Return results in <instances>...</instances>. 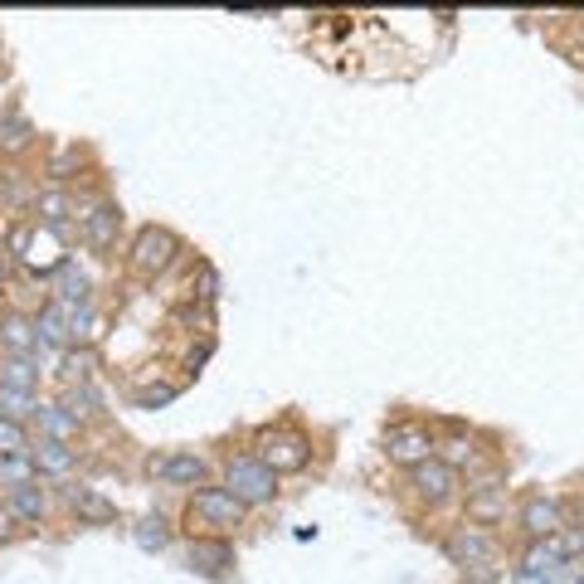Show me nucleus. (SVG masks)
Returning a JSON list of instances; mask_svg holds the SVG:
<instances>
[{"label": "nucleus", "mask_w": 584, "mask_h": 584, "mask_svg": "<svg viewBox=\"0 0 584 584\" xmlns=\"http://www.w3.org/2000/svg\"><path fill=\"white\" fill-rule=\"evenodd\" d=\"M438 448H443V458H438V463H448L453 473H463V468L473 473L477 468V443L468 434H453L448 443H438Z\"/></svg>", "instance_id": "nucleus-26"}, {"label": "nucleus", "mask_w": 584, "mask_h": 584, "mask_svg": "<svg viewBox=\"0 0 584 584\" xmlns=\"http://www.w3.org/2000/svg\"><path fill=\"white\" fill-rule=\"evenodd\" d=\"M521 531L531 536V541H550L560 526H565V507H560V497H546V492H536V497H526L521 502Z\"/></svg>", "instance_id": "nucleus-8"}, {"label": "nucleus", "mask_w": 584, "mask_h": 584, "mask_svg": "<svg viewBox=\"0 0 584 584\" xmlns=\"http://www.w3.org/2000/svg\"><path fill=\"white\" fill-rule=\"evenodd\" d=\"M98 351H93V346H69V351H64V365H59V370H64V385H93V375H98Z\"/></svg>", "instance_id": "nucleus-22"}, {"label": "nucleus", "mask_w": 584, "mask_h": 584, "mask_svg": "<svg viewBox=\"0 0 584 584\" xmlns=\"http://www.w3.org/2000/svg\"><path fill=\"white\" fill-rule=\"evenodd\" d=\"M176 258H181V239H176L166 224H146V229H137V239H132L127 263H132L142 278H156V273H166Z\"/></svg>", "instance_id": "nucleus-3"}, {"label": "nucleus", "mask_w": 584, "mask_h": 584, "mask_svg": "<svg viewBox=\"0 0 584 584\" xmlns=\"http://www.w3.org/2000/svg\"><path fill=\"white\" fill-rule=\"evenodd\" d=\"M565 555L555 550V541H531L526 546V555H521V565L516 570H531V575H541V580H550V584H560V575H565Z\"/></svg>", "instance_id": "nucleus-14"}, {"label": "nucleus", "mask_w": 584, "mask_h": 584, "mask_svg": "<svg viewBox=\"0 0 584 584\" xmlns=\"http://www.w3.org/2000/svg\"><path fill=\"white\" fill-rule=\"evenodd\" d=\"M443 550H448V560H453V565H482V560H497V541H492L482 526H468V521L448 531Z\"/></svg>", "instance_id": "nucleus-9"}, {"label": "nucleus", "mask_w": 584, "mask_h": 584, "mask_svg": "<svg viewBox=\"0 0 584 584\" xmlns=\"http://www.w3.org/2000/svg\"><path fill=\"white\" fill-rule=\"evenodd\" d=\"M35 424H39V438H59V443H73V434L83 429L78 419H69V414L59 409V400H54V404H49V400H39Z\"/></svg>", "instance_id": "nucleus-20"}, {"label": "nucleus", "mask_w": 584, "mask_h": 584, "mask_svg": "<svg viewBox=\"0 0 584 584\" xmlns=\"http://www.w3.org/2000/svg\"><path fill=\"white\" fill-rule=\"evenodd\" d=\"M0 385H5V390H25V395H35L39 365L30 361V356H5V361H0Z\"/></svg>", "instance_id": "nucleus-24"}, {"label": "nucleus", "mask_w": 584, "mask_h": 584, "mask_svg": "<svg viewBox=\"0 0 584 584\" xmlns=\"http://www.w3.org/2000/svg\"><path fill=\"white\" fill-rule=\"evenodd\" d=\"M64 497H69V507L78 511L83 521H112V516H117V507H112L98 487H83V482H78V487H69Z\"/></svg>", "instance_id": "nucleus-21"}, {"label": "nucleus", "mask_w": 584, "mask_h": 584, "mask_svg": "<svg viewBox=\"0 0 584 584\" xmlns=\"http://www.w3.org/2000/svg\"><path fill=\"white\" fill-rule=\"evenodd\" d=\"M10 516L25 521V526H39L49 516V492L39 482H25V487H10Z\"/></svg>", "instance_id": "nucleus-16"}, {"label": "nucleus", "mask_w": 584, "mask_h": 584, "mask_svg": "<svg viewBox=\"0 0 584 584\" xmlns=\"http://www.w3.org/2000/svg\"><path fill=\"white\" fill-rule=\"evenodd\" d=\"M73 166H78V151H59V156H54V166H49V171H54V181H69V171Z\"/></svg>", "instance_id": "nucleus-35"}, {"label": "nucleus", "mask_w": 584, "mask_h": 584, "mask_svg": "<svg viewBox=\"0 0 584 584\" xmlns=\"http://www.w3.org/2000/svg\"><path fill=\"white\" fill-rule=\"evenodd\" d=\"M35 409H39L35 395H25V390H5V385H0V414H5V419L20 424V419H35Z\"/></svg>", "instance_id": "nucleus-29"}, {"label": "nucleus", "mask_w": 584, "mask_h": 584, "mask_svg": "<svg viewBox=\"0 0 584 584\" xmlns=\"http://www.w3.org/2000/svg\"><path fill=\"white\" fill-rule=\"evenodd\" d=\"M307 458H312V438L297 434V429H263L258 434V463L273 473H297V468H307Z\"/></svg>", "instance_id": "nucleus-4"}, {"label": "nucleus", "mask_w": 584, "mask_h": 584, "mask_svg": "<svg viewBox=\"0 0 584 584\" xmlns=\"http://www.w3.org/2000/svg\"><path fill=\"white\" fill-rule=\"evenodd\" d=\"M146 477H151V482H166V487H205L210 463H205L195 448H176V453L146 458Z\"/></svg>", "instance_id": "nucleus-5"}, {"label": "nucleus", "mask_w": 584, "mask_h": 584, "mask_svg": "<svg viewBox=\"0 0 584 584\" xmlns=\"http://www.w3.org/2000/svg\"><path fill=\"white\" fill-rule=\"evenodd\" d=\"M35 336H39V351H44V346L69 351V307H64V302H49L35 317Z\"/></svg>", "instance_id": "nucleus-15"}, {"label": "nucleus", "mask_w": 584, "mask_h": 584, "mask_svg": "<svg viewBox=\"0 0 584 584\" xmlns=\"http://www.w3.org/2000/svg\"><path fill=\"white\" fill-rule=\"evenodd\" d=\"M25 482H39L35 458H0V487H25Z\"/></svg>", "instance_id": "nucleus-30"}, {"label": "nucleus", "mask_w": 584, "mask_h": 584, "mask_svg": "<svg viewBox=\"0 0 584 584\" xmlns=\"http://www.w3.org/2000/svg\"><path fill=\"white\" fill-rule=\"evenodd\" d=\"M244 516H249V507H244L234 492H224V487H200V492L190 497V507H185L190 531L200 526L205 536H224V531L244 526Z\"/></svg>", "instance_id": "nucleus-1"}, {"label": "nucleus", "mask_w": 584, "mask_h": 584, "mask_svg": "<svg viewBox=\"0 0 584 584\" xmlns=\"http://www.w3.org/2000/svg\"><path fill=\"white\" fill-rule=\"evenodd\" d=\"M0 346L10 351V356H39V336H35V317H25V312H0Z\"/></svg>", "instance_id": "nucleus-12"}, {"label": "nucleus", "mask_w": 584, "mask_h": 584, "mask_svg": "<svg viewBox=\"0 0 584 584\" xmlns=\"http://www.w3.org/2000/svg\"><path fill=\"white\" fill-rule=\"evenodd\" d=\"M224 492H234L244 507H263L278 497V473L258 463V453H239L224 463Z\"/></svg>", "instance_id": "nucleus-2"}, {"label": "nucleus", "mask_w": 584, "mask_h": 584, "mask_svg": "<svg viewBox=\"0 0 584 584\" xmlns=\"http://www.w3.org/2000/svg\"><path fill=\"white\" fill-rule=\"evenodd\" d=\"M550 541H555V550H560L565 560H584V526H570V521H565Z\"/></svg>", "instance_id": "nucleus-31"}, {"label": "nucleus", "mask_w": 584, "mask_h": 584, "mask_svg": "<svg viewBox=\"0 0 584 584\" xmlns=\"http://www.w3.org/2000/svg\"><path fill=\"white\" fill-rule=\"evenodd\" d=\"M176 400V385H146L137 395V409H156V404H171Z\"/></svg>", "instance_id": "nucleus-33"}, {"label": "nucleus", "mask_w": 584, "mask_h": 584, "mask_svg": "<svg viewBox=\"0 0 584 584\" xmlns=\"http://www.w3.org/2000/svg\"><path fill=\"white\" fill-rule=\"evenodd\" d=\"M385 453H390V463L419 468V463L438 458V443L429 438V429H419V424H395V429L385 434Z\"/></svg>", "instance_id": "nucleus-6"}, {"label": "nucleus", "mask_w": 584, "mask_h": 584, "mask_svg": "<svg viewBox=\"0 0 584 584\" xmlns=\"http://www.w3.org/2000/svg\"><path fill=\"white\" fill-rule=\"evenodd\" d=\"M25 263L35 268V273H59L64 268V249L54 244V229H44V234H30V244H25Z\"/></svg>", "instance_id": "nucleus-19"}, {"label": "nucleus", "mask_w": 584, "mask_h": 584, "mask_svg": "<svg viewBox=\"0 0 584 584\" xmlns=\"http://www.w3.org/2000/svg\"><path fill=\"white\" fill-rule=\"evenodd\" d=\"M185 565H190L195 575H205V580H229V570H234V546H229L224 536H195L190 550H185Z\"/></svg>", "instance_id": "nucleus-7"}, {"label": "nucleus", "mask_w": 584, "mask_h": 584, "mask_svg": "<svg viewBox=\"0 0 584 584\" xmlns=\"http://www.w3.org/2000/svg\"><path fill=\"white\" fill-rule=\"evenodd\" d=\"M15 531H20V521L10 516V507H0V546H5V541H15Z\"/></svg>", "instance_id": "nucleus-36"}, {"label": "nucleus", "mask_w": 584, "mask_h": 584, "mask_svg": "<svg viewBox=\"0 0 584 584\" xmlns=\"http://www.w3.org/2000/svg\"><path fill=\"white\" fill-rule=\"evenodd\" d=\"M132 541L142 550H166L176 541V526H171L161 511H146V516H137V526H132Z\"/></svg>", "instance_id": "nucleus-18"}, {"label": "nucleus", "mask_w": 584, "mask_h": 584, "mask_svg": "<svg viewBox=\"0 0 584 584\" xmlns=\"http://www.w3.org/2000/svg\"><path fill=\"white\" fill-rule=\"evenodd\" d=\"M78 229H83V239H88L93 249H112L117 234H122V210H117L112 200H93V205L78 215Z\"/></svg>", "instance_id": "nucleus-11"}, {"label": "nucleus", "mask_w": 584, "mask_h": 584, "mask_svg": "<svg viewBox=\"0 0 584 584\" xmlns=\"http://www.w3.org/2000/svg\"><path fill=\"white\" fill-rule=\"evenodd\" d=\"M468 521H507V487L497 492H468Z\"/></svg>", "instance_id": "nucleus-25"}, {"label": "nucleus", "mask_w": 584, "mask_h": 584, "mask_svg": "<svg viewBox=\"0 0 584 584\" xmlns=\"http://www.w3.org/2000/svg\"><path fill=\"white\" fill-rule=\"evenodd\" d=\"M511 584H550V580H541V575H531V570H516V575H511Z\"/></svg>", "instance_id": "nucleus-37"}, {"label": "nucleus", "mask_w": 584, "mask_h": 584, "mask_svg": "<svg viewBox=\"0 0 584 584\" xmlns=\"http://www.w3.org/2000/svg\"><path fill=\"white\" fill-rule=\"evenodd\" d=\"M64 307H69V302H64ZM93 336H98V312H93V302L69 307V346H93Z\"/></svg>", "instance_id": "nucleus-27"}, {"label": "nucleus", "mask_w": 584, "mask_h": 584, "mask_svg": "<svg viewBox=\"0 0 584 584\" xmlns=\"http://www.w3.org/2000/svg\"><path fill=\"white\" fill-rule=\"evenodd\" d=\"M59 409L78 419V424H88V419H98V409H103V395H98V385H64L59 390Z\"/></svg>", "instance_id": "nucleus-17"}, {"label": "nucleus", "mask_w": 584, "mask_h": 584, "mask_svg": "<svg viewBox=\"0 0 584 584\" xmlns=\"http://www.w3.org/2000/svg\"><path fill=\"white\" fill-rule=\"evenodd\" d=\"M463 584H497V565L482 560V565H463Z\"/></svg>", "instance_id": "nucleus-34"}, {"label": "nucleus", "mask_w": 584, "mask_h": 584, "mask_svg": "<svg viewBox=\"0 0 584 584\" xmlns=\"http://www.w3.org/2000/svg\"><path fill=\"white\" fill-rule=\"evenodd\" d=\"M35 210L44 219V229H64V219H69V195L64 190H44L35 195Z\"/></svg>", "instance_id": "nucleus-28"}, {"label": "nucleus", "mask_w": 584, "mask_h": 584, "mask_svg": "<svg viewBox=\"0 0 584 584\" xmlns=\"http://www.w3.org/2000/svg\"><path fill=\"white\" fill-rule=\"evenodd\" d=\"M409 482H414V492L424 497V502H453L458 497V487H463V477L453 473L448 463H438V458H429V463H419V468H409Z\"/></svg>", "instance_id": "nucleus-10"}, {"label": "nucleus", "mask_w": 584, "mask_h": 584, "mask_svg": "<svg viewBox=\"0 0 584 584\" xmlns=\"http://www.w3.org/2000/svg\"><path fill=\"white\" fill-rule=\"evenodd\" d=\"M93 283H88V273L83 268H73V258H64V268H59V292H54V302H69V307H83V302H93Z\"/></svg>", "instance_id": "nucleus-23"}, {"label": "nucleus", "mask_w": 584, "mask_h": 584, "mask_svg": "<svg viewBox=\"0 0 584 584\" xmlns=\"http://www.w3.org/2000/svg\"><path fill=\"white\" fill-rule=\"evenodd\" d=\"M30 137H35V127H30L25 117H5V122H0V146L20 151V146H30Z\"/></svg>", "instance_id": "nucleus-32"}, {"label": "nucleus", "mask_w": 584, "mask_h": 584, "mask_svg": "<svg viewBox=\"0 0 584 584\" xmlns=\"http://www.w3.org/2000/svg\"><path fill=\"white\" fill-rule=\"evenodd\" d=\"M30 458H35L39 477H69L73 468H78V453H73L69 443H59V438H39V443H30Z\"/></svg>", "instance_id": "nucleus-13"}]
</instances>
